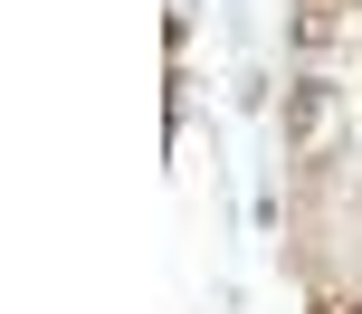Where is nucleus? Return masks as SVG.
I'll return each instance as SVG.
<instances>
[{
  "mask_svg": "<svg viewBox=\"0 0 362 314\" xmlns=\"http://www.w3.org/2000/svg\"><path fill=\"white\" fill-rule=\"evenodd\" d=\"M286 267L315 314H362V152L286 171Z\"/></svg>",
  "mask_w": 362,
  "mask_h": 314,
  "instance_id": "nucleus-1",
  "label": "nucleus"
}]
</instances>
